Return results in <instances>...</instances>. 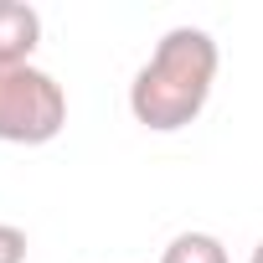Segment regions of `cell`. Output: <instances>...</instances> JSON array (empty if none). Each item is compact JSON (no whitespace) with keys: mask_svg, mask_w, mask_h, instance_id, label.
Listing matches in <instances>:
<instances>
[{"mask_svg":"<svg viewBox=\"0 0 263 263\" xmlns=\"http://www.w3.org/2000/svg\"><path fill=\"white\" fill-rule=\"evenodd\" d=\"M42 42V16L26 0H0V62H31Z\"/></svg>","mask_w":263,"mask_h":263,"instance_id":"3","label":"cell"},{"mask_svg":"<svg viewBox=\"0 0 263 263\" xmlns=\"http://www.w3.org/2000/svg\"><path fill=\"white\" fill-rule=\"evenodd\" d=\"M217 67H222V52H217L212 31L171 26L155 42L150 62L129 83V114H135V124L155 129V135H176V129L196 124L206 98H212Z\"/></svg>","mask_w":263,"mask_h":263,"instance_id":"1","label":"cell"},{"mask_svg":"<svg viewBox=\"0 0 263 263\" xmlns=\"http://www.w3.org/2000/svg\"><path fill=\"white\" fill-rule=\"evenodd\" d=\"M26 232L16 222H0V263H26Z\"/></svg>","mask_w":263,"mask_h":263,"instance_id":"5","label":"cell"},{"mask_svg":"<svg viewBox=\"0 0 263 263\" xmlns=\"http://www.w3.org/2000/svg\"><path fill=\"white\" fill-rule=\"evenodd\" d=\"M248 263H263V242H258V248H253V258H248Z\"/></svg>","mask_w":263,"mask_h":263,"instance_id":"6","label":"cell"},{"mask_svg":"<svg viewBox=\"0 0 263 263\" xmlns=\"http://www.w3.org/2000/svg\"><path fill=\"white\" fill-rule=\"evenodd\" d=\"M67 124V93L36 62H0V145H52Z\"/></svg>","mask_w":263,"mask_h":263,"instance_id":"2","label":"cell"},{"mask_svg":"<svg viewBox=\"0 0 263 263\" xmlns=\"http://www.w3.org/2000/svg\"><path fill=\"white\" fill-rule=\"evenodd\" d=\"M160 263H227V248L222 237L212 232H176L160 253Z\"/></svg>","mask_w":263,"mask_h":263,"instance_id":"4","label":"cell"}]
</instances>
